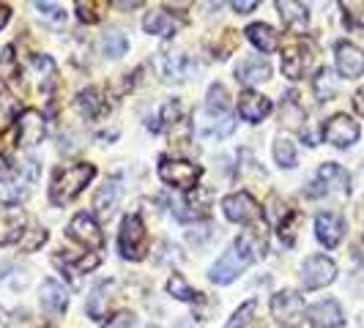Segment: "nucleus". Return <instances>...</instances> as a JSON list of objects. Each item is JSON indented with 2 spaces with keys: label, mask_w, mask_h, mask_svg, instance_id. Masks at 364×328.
Here are the masks:
<instances>
[{
  "label": "nucleus",
  "mask_w": 364,
  "mask_h": 328,
  "mask_svg": "<svg viewBox=\"0 0 364 328\" xmlns=\"http://www.w3.org/2000/svg\"><path fill=\"white\" fill-rule=\"evenodd\" d=\"M260 249H263V241H257L250 230L241 233V236L230 244V249L211 266V282H217V285H230L238 273L247 271L257 257H260Z\"/></svg>",
  "instance_id": "obj_1"
},
{
  "label": "nucleus",
  "mask_w": 364,
  "mask_h": 328,
  "mask_svg": "<svg viewBox=\"0 0 364 328\" xmlns=\"http://www.w3.org/2000/svg\"><path fill=\"white\" fill-rule=\"evenodd\" d=\"M93 175H96V167L88 162L72 164V167H60V170L55 173L53 186H50V200H53V205H66V202H72L74 197L91 183Z\"/></svg>",
  "instance_id": "obj_2"
},
{
  "label": "nucleus",
  "mask_w": 364,
  "mask_h": 328,
  "mask_svg": "<svg viewBox=\"0 0 364 328\" xmlns=\"http://www.w3.org/2000/svg\"><path fill=\"white\" fill-rule=\"evenodd\" d=\"M118 249H121V257H127L132 263L143 260L148 252V230L143 224V219L137 214L132 217H124L121 222V233H118Z\"/></svg>",
  "instance_id": "obj_3"
},
{
  "label": "nucleus",
  "mask_w": 364,
  "mask_h": 328,
  "mask_svg": "<svg viewBox=\"0 0 364 328\" xmlns=\"http://www.w3.org/2000/svg\"><path fill=\"white\" fill-rule=\"evenodd\" d=\"M203 175V167L195 162H186V159H162L159 162V178L167 186H176L183 192H192Z\"/></svg>",
  "instance_id": "obj_4"
},
{
  "label": "nucleus",
  "mask_w": 364,
  "mask_h": 328,
  "mask_svg": "<svg viewBox=\"0 0 364 328\" xmlns=\"http://www.w3.org/2000/svg\"><path fill=\"white\" fill-rule=\"evenodd\" d=\"M315 66V44L312 41H293L291 47H285L282 53V74L288 80H304Z\"/></svg>",
  "instance_id": "obj_5"
},
{
  "label": "nucleus",
  "mask_w": 364,
  "mask_h": 328,
  "mask_svg": "<svg viewBox=\"0 0 364 328\" xmlns=\"http://www.w3.org/2000/svg\"><path fill=\"white\" fill-rule=\"evenodd\" d=\"M272 315L282 328H299L304 323V298L296 290H279L272 295Z\"/></svg>",
  "instance_id": "obj_6"
},
{
  "label": "nucleus",
  "mask_w": 364,
  "mask_h": 328,
  "mask_svg": "<svg viewBox=\"0 0 364 328\" xmlns=\"http://www.w3.org/2000/svg\"><path fill=\"white\" fill-rule=\"evenodd\" d=\"M328 192H337V195H348L350 192V175H348L340 164H331V162L321 164L318 178L307 189V197H321V195H328Z\"/></svg>",
  "instance_id": "obj_7"
},
{
  "label": "nucleus",
  "mask_w": 364,
  "mask_h": 328,
  "mask_svg": "<svg viewBox=\"0 0 364 328\" xmlns=\"http://www.w3.org/2000/svg\"><path fill=\"white\" fill-rule=\"evenodd\" d=\"M337 279V266H334V260L326 255H312L304 260V266H301V285L307 288V290H321V288H326Z\"/></svg>",
  "instance_id": "obj_8"
},
{
  "label": "nucleus",
  "mask_w": 364,
  "mask_h": 328,
  "mask_svg": "<svg viewBox=\"0 0 364 328\" xmlns=\"http://www.w3.org/2000/svg\"><path fill=\"white\" fill-rule=\"evenodd\" d=\"M359 124L350 118V115H334V118H328L326 126H323V140L331 143L334 148H350L356 140H359Z\"/></svg>",
  "instance_id": "obj_9"
},
{
  "label": "nucleus",
  "mask_w": 364,
  "mask_h": 328,
  "mask_svg": "<svg viewBox=\"0 0 364 328\" xmlns=\"http://www.w3.org/2000/svg\"><path fill=\"white\" fill-rule=\"evenodd\" d=\"M222 211L230 222H238V224H252L260 219V205L255 202L252 195L247 192H236V195H228L222 200Z\"/></svg>",
  "instance_id": "obj_10"
},
{
  "label": "nucleus",
  "mask_w": 364,
  "mask_h": 328,
  "mask_svg": "<svg viewBox=\"0 0 364 328\" xmlns=\"http://www.w3.org/2000/svg\"><path fill=\"white\" fill-rule=\"evenodd\" d=\"M47 134V121L38 109H25L17 121V146L19 148H33L44 140Z\"/></svg>",
  "instance_id": "obj_11"
},
{
  "label": "nucleus",
  "mask_w": 364,
  "mask_h": 328,
  "mask_svg": "<svg viewBox=\"0 0 364 328\" xmlns=\"http://www.w3.org/2000/svg\"><path fill=\"white\" fill-rule=\"evenodd\" d=\"M69 238H74L77 244H82L85 249H102L105 246L102 227L96 224V219L91 214H77L69 222Z\"/></svg>",
  "instance_id": "obj_12"
},
{
  "label": "nucleus",
  "mask_w": 364,
  "mask_h": 328,
  "mask_svg": "<svg viewBox=\"0 0 364 328\" xmlns=\"http://www.w3.org/2000/svg\"><path fill=\"white\" fill-rule=\"evenodd\" d=\"M25 227H28V217L19 205H0V244L3 246L22 241Z\"/></svg>",
  "instance_id": "obj_13"
},
{
  "label": "nucleus",
  "mask_w": 364,
  "mask_h": 328,
  "mask_svg": "<svg viewBox=\"0 0 364 328\" xmlns=\"http://www.w3.org/2000/svg\"><path fill=\"white\" fill-rule=\"evenodd\" d=\"M334 60H337V72H340V77H346V80H356V77H362L364 53L356 47V44H350V41H340V44L334 47Z\"/></svg>",
  "instance_id": "obj_14"
},
{
  "label": "nucleus",
  "mask_w": 364,
  "mask_h": 328,
  "mask_svg": "<svg viewBox=\"0 0 364 328\" xmlns=\"http://www.w3.org/2000/svg\"><path fill=\"white\" fill-rule=\"evenodd\" d=\"M315 236L318 241L326 246V249H334L343 238H346V219L334 211H323L315 219Z\"/></svg>",
  "instance_id": "obj_15"
},
{
  "label": "nucleus",
  "mask_w": 364,
  "mask_h": 328,
  "mask_svg": "<svg viewBox=\"0 0 364 328\" xmlns=\"http://www.w3.org/2000/svg\"><path fill=\"white\" fill-rule=\"evenodd\" d=\"M211 211V192L195 189V195H186L181 202H176V219L178 222H198L205 219Z\"/></svg>",
  "instance_id": "obj_16"
},
{
  "label": "nucleus",
  "mask_w": 364,
  "mask_h": 328,
  "mask_svg": "<svg viewBox=\"0 0 364 328\" xmlns=\"http://www.w3.org/2000/svg\"><path fill=\"white\" fill-rule=\"evenodd\" d=\"M307 320L312 323V328H343V326H346L343 307H340L334 298L318 301L315 307H310V312H307Z\"/></svg>",
  "instance_id": "obj_17"
},
{
  "label": "nucleus",
  "mask_w": 364,
  "mask_h": 328,
  "mask_svg": "<svg viewBox=\"0 0 364 328\" xmlns=\"http://www.w3.org/2000/svg\"><path fill=\"white\" fill-rule=\"evenodd\" d=\"M277 11L282 17V25L291 33H304L310 28V9L304 3H293V0H277Z\"/></svg>",
  "instance_id": "obj_18"
},
{
  "label": "nucleus",
  "mask_w": 364,
  "mask_h": 328,
  "mask_svg": "<svg viewBox=\"0 0 364 328\" xmlns=\"http://www.w3.org/2000/svg\"><path fill=\"white\" fill-rule=\"evenodd\" d=\"M272 112V99H266L263 93L247 91L238 96V115L250 124H260L266 115Z\"/></svg>",
  "instance_id": "obj_19"
},
{
  "label": "nucleus",
  "mask_w": 364,
  "mask_h": 328,
  "mask_svg": "<svg viewBox=\"0 0 364 328\" xmlns=\"http://www.w3.org/2000/svg\"><path fill=\"white\" fill-rule=\"evenodd\" d=\"M124 178L121 175H112L99 192H96V197H93V208H96V214L99 217H112V211H115V205L121 200V192H124Z\"/></svg>",
  "instance_id": "obj_20"
},
{
  "label": "nucleus",
  "mask_w": 364,
  "mask_h": 328,
  "mask_svg": "<svg viewBox=\"0 0 364 328\" xmlns=\"http://www.w3.org/2000/svg\"><path fill=\"white\" fill-rule=\"evenodd\" d=\"M272 77V66L269 60L263 58H250V60H241L236 66V80L244 85H257V82H266Z\"/></svg>",
  "instance_id": "obj_21"
},
{
  "label": "nucleus",
  "mask_w": 364,
  "mask_h": 328,
  "mask_svg": "<svg viewBox=\"0 0 364 328\" xmlns=\"http://www.w3.org/2000/svg\"><path fill=\"white\" fill-rule=\"evenodd\" d=\"M233 129H236V121L230 112L228 115H208V121H198V131L205 140H214V137L222 140V137L233 134Z\"/></svg>",
  "instance_id": "obj_22"
},
{
  "label": "nucleus",
  "mask_w": 364,
  "mask_h": 328,
  "mask_svg": "<svg viewBox=\"0 0 364 328\" xmlns=\"http://www.w3.org/2000/svg\"><path fill=\"white\" fill-rule=\"evenodd\" d=\"M41 304L58 315V312H63L69 307V293L58 279H44L41 282Z\"/></svg>",
  "instance_id": "obj_23"
},
{
  "label": "nucleus",
  "mask_w": 364,
  "mask_h": 328,
  "mask_svg": "<svg viewBox=\"0 0 364 328\" xmlns=\"http://www.w3.org/2000/svg\"><path fill=\"white\" fill-rule=\"evenodd\" d=\"M247 38L255 44L260 53H277L279 50V33L274 28H269V25H263V22L250 25L247 28Z\"/></svg>",
  "instance_id": "obj_24"
},
{
  "label": "nucleus",
  "mask_w": 364,
  "mask_h": 328,
  "mask_svg": "<svg viewBox=\"0 0 364 328\" xmlns=\"http://www.w3.org/2000/svg\"><path fill=\"white\" fill-rule=\"evenodd\" d=\"M143 28H146V33H154V36H173L178 22L173 19V14H167L162 9H154L143 19Z\"/></svg>",
  "instance_id": "obj_25"
},
{
  "label": "nucleus",
  "mask_w": 364,
  "mask_h": 328,
  "mask_svg": "<svg viewBox=\"0 0 364 328\" xmlns=\"http://www.w3.org/2000/svg\"><path fill=\"white\" fill-rule=\"evenodd\" d=\"M109 295H112V282H99L91 290V298H88L85 310H88V315H91L93 320H102L107 315Z\"/></svg>",
  "instance_id": "obj_26"
},
{
  "label": "nucleus",
  "mask_w": 364,
  "mask_h": 328,
  "mask_svg": "<svg viewBox=\"0 0 364 328\" xmlns=\"http://www.w3.org/2000/svg\"><path fill=\"white\" fill-rule=\"evenodd\" d=\"M105 99H102V93L96 91V88H85V91L77 96V109H80V115H85L88 121H96L102 112H105Z\"/></svg>",
  "instance_id": "obj_27"
},
{
  "label": "nucleus",
  "mask_w": 364,
  "mask_h": 328,
  "mask_svg": "<svg viewBox=\"0 0 364 328\" xmlns=\"http://www.w3.org/2000/svg\"><path fill=\"white\" fill-rule=\"evenodd\" d=\"M19 115V102L14 99V93L6 88V82L0 80V131L14 124V118Z\"/></svg>",
  "instance_id": "obj_28"
},
{
  "label": "nucleus",
  "mask_w": 364,
  "mask_h": 328,
  "mask_svg": "<svg viewBox=\"0 0 364 328\" xmlns=\"http://www.w3.org/2000/svg\"><path fill=\"white\" fill-rule=\"evenodd\" d=\"M19 173H22V178L17 181V189L11 192L14 200H22V197L31 195V189H33V183H36V178H38V162L36 159H25V164L19 167Z\"/></svg>",
  "instance_id": "obj_29"
},
{
  "label": "nucleus",
  "mask_w": 364,
  "mask_h": 328,
  "mask_svg": "<svg viewBox=\"0 0 364 328\" xmlns=\"http://www.w3.org/2000/svg\"><path fill=\"white\" fill-rule=\"evenodd\" d=\"M304 107L299 104V99H296V93H288L285 96V102H282V112H279V118H282V124L288 129H299L301 126V121H304Z\"/></svg>",
  "instance_id": "obj_30"
},
{
  "label": "nucleus",
  "mask_w": 364,
  "mask_h": 328,
  "mask_svg": "<svg viewBox=\"0 0 364 328\" xmlns=\"http://www.w3.org/2000/svg\"><path fill=\"white\" fill-rule=\"evenodd\" d=\"M228 107H230V96L225 91V85H211L208 88V96H205V112L208 115H228Z\"/></svg>",
  "instance_id": "obj_31"
},
{
  "label": "nucleus",
  "mask_w": 364,
  "mask_h": 328,
  "mask_svg": "<svg viewBox=\"0 0 364 328\" xmlns=\"http://www.w3.org/2000/svg\"><path fill=\"white\" fill-rule=\"evenodd\" d=\"M33 69H36V74H38V85H41V91H50L55 82H58V69H55L53 58H47V55L33 58Z\"/></svg>",
  "instance_id": "obj_32"
},
{
  "label": "nucleus",
  "mask_w": 364,
  "mask_h": 328,
  "mask_svg": "<svg viewBox=\"0 0 364 328\" xmlns=\"http://www.w3.org/2000/svg\"><path fill=\"white\" fill-rule=\"evenodd\" d=\"M312 88H315V96H318V102H331V99L337 96V77L328 72V69H323V72L315 77Z\"/></svg>",
  "instance_id": "obj_33"
},
{
  "label": "nucleus",
  "mask_w": 364,
  "mask_h": 328,
  "mask_svg": "<svg viewBox=\"0 0 364 328\" xmlns=\"http://www.w3.org/2000/svg\"><path fill=\"white\" fill-rule=\"evenodd\" d=\"M167 293H170L173 298H178V301H200V293L195 290V288H189L181 273H173V276L167 279Z\"/></svg>",
  "instance_id": "obj_34"
},
{
  "label": "nucleus",
  "mask_w": 364,
  "mask_h": 328,
  "mask_svg": "<svg viewBox=\"0 0 364 328\" xmlns=\"http://www.w3.org/2000/svg\"><path fill=\"white\" fill-rule=\"evenodd\" d=\"M274 159H277V164H279V167L293 170V167H296V162H299L293 140H288V137H279V140L274 143Z\"/></svg>",
  "instance_id": "obj_35"
},
{
  "label": "nucleus",
  "mask_w": 364,
  "mask_h": 328,
  "mask_svg": "<svg viewBox=\"0 0 364 328\" xmlns=\"http://www.w3.org/2000/svg\"><path fill=\"white\" fill-rule=\"evenodd\" d=\"M340 9H343V17H346L348 28L362 31L364 28V0H343Z\"/></svg>",
  "instance_id": "obj_36"
},
{
  "label": "nucleus",
  "mask_w": 364,
  "mask_h": 328,
  "mask_svg": "<svg viewBox=\"0 0 364 328\" xmlns=\"http://www.w3.org/2000/svg\"><path fill=\"white\" fill-rule=\"evenodd\" d=\"M192 63L183 55H164V77L167 80H186Z\"/></svg>",
  "instance_id": "obj_37"
},
{
  "label": "nucleus",
  "mask_w": 364,
  "mask_h": 328,
  "mask_svg": "<svg viewBox=\"0 0 364 328\" xmlns=\"http://www.w3.org/2000/svg\"><path fill=\"white\" fill-rule=\"evenodd\" d=\"M102 50H105L107 58H121V55H127L129 41L121 31H109V33H105V38H102Z\"/></svg>",
  "instance_id": "obj_38"
},
{
  "label": "nucleus",
  "mask_w": 364,
  "mask_h": 328,
  "mask_svg": "<svg viewBox=\"0 0 364 328\" xmlns=\"http://www.w3.org/2000/svg\"><path fill=\"white\" fill-rule=\"evenodd\" d=\"M263 214H266V219L272 222L274 227H279V224L288 219L291 211H288V205H285V202L279 200V195H272V197L266 200V211H263Z\"/></svg>",
  "instance_id": "obj_39"
},
{
  "label": "nucleus",
  "mask_w": 364,
  "mask_h": 328,
  "mask_svg": "<svg viewBox=\"0 0 364 328\" xmlns=\"http://www.w3.org/2000/svg\"><path fill=\"white\" fill-rule=\"evenodd\" d=\"M55 263H58V266H63V268L72 273V276H77V273L93 271V268L99 266V257H96V255H88V257H80V260H72V263H69V260H60V257H58Z\"/></svg>",
  "instance_id": "obj_40"
},
{
  "label": "nucleus",
  "mask_w": 364,
  "mask_h": 328,
  "mask_svg": "<svg viewBox=\"0 0 364 328\" xmlns=\"http://www.w3.org/2000/svg\"><path fill=\"white\" fill-rule=\"evenodd\" d=\"M36 11L38 17L44 19V22H50L53 28H60L66 22V11L60 6H55V3H36Z\"/></svg>",
  "instance_id": "obj_41"
},
{
  "label": "nucleus",
  "mask_w": 364,
  "mask_h": 328,
  "mask_svg": "<svg viewBox=\"0 0 364 328\" xmlns=\"http://www.w3.org/2000/svg\"><path fill=\"white\" fill-rule=\"evenodd\" d=\"M44 241H47V230L44 227H31V230H25V238L19 241V246H22V252H36Z\"/></svg>",
  "instance_id": "obj_42"
},
{
  "label": "nucleus",
  "mask_w": 364,
  "mask_h": 328,
  "mask_svg": "<svg viewBox=\"0 0 364 328\" xmlns=\"http://www.w3.org/2000/svg\"><path fill=\"white\" fill-rule=\"evenodd\" d=\"M299 222H301V214H296V211H291L288 214V219L277 227V233H279V238L288 244V246H293V241H296V227H299Z\"/></svg>",
  "instance_id": "obj_43"
},
{
  "label": "nucleus",
  "mask_w": 364,
  "mask_h": 328,
  "mask_svg": "<svg viewBox=\"0 0 364 328\" xmlns=\"http://www.w3.org/2000/svg\"><path fill=\"white\" fill-rule=\"evenodd\" d=\"M178 118H181V102H178V99H173V102H167V104L162 107V112H159V118H156V121H162V126H170V124L176 126V121H178Z\"/></svg>",
  "instance_id": "obj_44"
},
{
  "label": "nucleus",
  "mask_w": 364,
  "mask_h": 328,
  "mask_svg": "<svg viewBox=\"0 0 364 328\" xmlns=\"http://www.w3.org/2000/svg\"><path fill=\"white\" fill-rule=\"evenodd\" d=\"M252 312H255V301H247V304H244V307H238V312L230 317L228 328H247V326H250Z\"/></svg>",
  "instance_id": "obj_45"
},
{
  "label": "nucleus",
  "mask_w": 364,
  "mask_h": 328,
  "mask_svg": "<svg viewBox=\"0 0 364 328\" xmlns=\"http://www.w3.org/2000/svg\"><path fill=\"white\" fill-rule=\"evenodd\" d=\"M134 323H137V317L132 312H115L102 328H134Z\"/></svg>",
  "instance_id": "obj_46"
},
{
  "label": "nucleus",
  "mask_w": 364,
  "mask_h": 328,
  "mask_svg": "<svg viewBox=\"0 0 364 328\" xmlns=\"http://www.w3.org/2000/svg\"><path fill=\"white\" fill-rule=\"evenodd\" d=\"M77 17L82 19V22H88V25H93V22H99L102 19V14L96 11V3H77Z\"/></svg>",
  "instance_id": "obj_47"
},
{
  "label": "nucleus",
  "mask_w": 364,
  "mask_h": 328,
  "mask_svg": "<svg viewBox=\"0 0 364 328\" xmlns=\"http://www.w3.org/2000/svg\"><path fill=\"white\" fill-rule=\"evenodd\" d=\"M11 175H14V167H11V162L0 153V181H9Z\"/></svg>",
  "instance_id": "obj_48"
},
{
  "label": "nucleus",
  "mask_w": 364,
  "mask_h": 328,
  "mask_svg": "<svg viewBox=\"0 0 364 328\" xmlns=\"http://www.w3.org/2000/svg\"><path fill=\"white\" fill-rule=\"evenodd\" d=\"M353 109L364 118V88H359V91L353 93Z\"/></svg>",
  "instance_id": "obj_49"
},
{
  "label": "nucleus",
  "mask_w": 364,
  "mask_h": 328,
  "mask_svg": "<svg viewBox=\"0 0 364 328\" xmlns=\"http://www.w3.org/2000/svg\"><path fill=\"white\" fill-rule=\"evenodd\" d=\"M233 9H236L238 14H250V11H252V9H257V3L255 0H247V3H233Z\"/></svg>",
  "instance_id": "obj_50"
},
{
  "label": "nucleus",
  "mask_w": 364,
  "mask_h": 328,
  "mask_svg": "<svg viewBox=\"0 0 364 328\" xmlns=\"http://www.w3.org/2000/svg\"><path fill=\"white\" fill-rule=\"evenodd\" d=\"M9 17H11V9H9L6 3H0V31L6 28V22H9Z\"/></svg>",
  "instance_id": "obj_51"
},
{
  "label": "nucleus",
  "mask_w": 364,
  "mask_h": 328,
  "mask_svg": "<svg viewBox=\"0 0 364 328\" xmlns=\"http://www.w3.org/2000/svg\"><path fill=\"white\" fill-rule=\"evenodd\" d=\"M112 6H115V9H140L143 3H140V0H132V3H121V0H115Z\"/></svg>",
  "instance_id": "obj_52"
},
{
  "label": "nucleus",
  "mask_w": 364,
  "mask_h": 328,
  "mask_svg": "<svg viewBox=\"0 0 364 328\" xmlns=\"http://www.w3.org/2000/svg\"><path fill=\"white\" fill-rule=\"evenodd\" d=\"M356 257H359V263L364 266V238L359 241V246H356Z\"/></svg>",
  "instance_id": "obj_53"
},
{
  "label": "nucleus",
  "mask_w": 364,
  "mask_h": 328,
  "mask_svg": "<svg viewBox=\"0 0 364 328\" xmlns=\"http://www.w3.org/2000/svg\"><path fill=\"white\" fill-rule=\"evenodd\" d=\"M359 328H364V312H362V317H359Z\"/></svg>",
  "instance_id": "obj_54"
},
{
  "label": "nucleus",
  "mask_w": 364,
  "mask_h": 328,
  "mask_svg": "<svg viewBox=\"0 0 364 328\" xmlns=\"http://www.w3.org/2000/svg\"><path fill=\"white\" fill-rule=\"evenodd\" d=\"M359 214H362V222H364V200H362V211H359Z\"/></svg>",
  "instance_id": "obj_55"
},
{
  "label": "nucleus",
  "mask_w": 364,
  "mask_h": 328,
  "mask_svg": "<svg viewBox=\"0 0 364 328\" xmlns=\"http://www.w3.org/2000/svg\"><path fill=\"white\" fill-rule=\"evenodd\" d=\"M151 328H156V326H151Z\"/></svg>",
  "instance_id": "obj_56"
}]
</instances>
